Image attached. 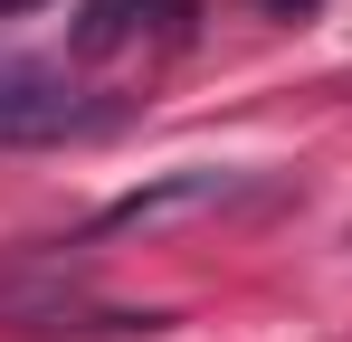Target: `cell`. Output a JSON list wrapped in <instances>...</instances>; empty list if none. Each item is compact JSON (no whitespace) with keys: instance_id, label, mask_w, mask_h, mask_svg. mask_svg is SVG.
I'll return each mask as SVG.
<instances>
[{"instance_id":"5b68a950","label":"cell","mask_w":352,"mask_h":342,"mask_svg":"<svg viewBox=\"0 0 352 342\" xmlns=\"http://www.w3.org/2000/svg\"><path fill=\"white\" fill-rule=\"evenodd\" d=\"M276 10H305V0H276Z\"/></svg>"},{"instance_id":"7a4b0ae2","label":"cell","mask_w":352,"mask_h":342,"mask_svg":"<svg viewBox=\"0 0 352 342\" xmlns=\"http://www.w3.org/2000/svg\"><path fill=\"white\" fill-rule=\"evenodd\" d=\"M257 190V171H219V162H190V171H162V181H143V190H124L105 200L86 238H124V228H162V219H200V209H229Z\"/></svg>"},{"instance_id":"3957f363","label":"cell","mask_w":352,"mask_h":342,"mask_svg":"<svg viewBox=\"0 0 352 342\" xmlns=\"http://www.w3.org/2000/svg\"><path fill=\"white\" fill-rule=\"evenodd\" d=\"M190 0H76L67 48L76 57H124V48H181L190 38Z\"/></svg>"},{"instance_id":"277c9868","label":"cell","mask_w":352,"mask_h":342,"mask_svg":"<svg viewBox=\"0 0 352 342\" xmlns=\"http://www.w3.org/2000/svg\"><path fill=\"white\" fill-rule=\"evenodd\" d=\"M19 10H38V0H0V19H19Z\"/></svg>"},{"instance_id":"6da1fadb","label":"cell","mask_w":352,"mask_h":342,"mask_svg":"<svg viewBox=\"0 0 352 342\" xmlns=\"http://www.w3.org/2000/svg\"><path fill=\"white\" fill-rule=\"evenodd\" d=\"M115 105L67 86L58 67H29V57H0V143H76V133H105Z\"/></svg>"}]
</instances>
